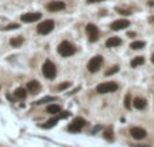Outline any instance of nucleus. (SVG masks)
I'll list each match as a JSON object with an SVG mask.
<instances>
[{"label":"nucleus","mask_w":154,"mask_h":147,"mask_svg":"<svg viewBox=\"0 0 154 147\" xmlns=\"http://www.w3.org/2000/svg\"><path fill=\"white\" fill-rule=\"evenodd\" d=\"M57 50H58V53H60L62 57H70L76 53V47L70 42H68V41L61 42L60 45H58V47H57Z\"/></svg>","instance_id":"nucleus-1"},{"label":"nucleus","mask_w":154,"mask_h":147,"mask_svg":"<svg viewBox=\"0 0 154 147\" xmlns=\"http://www.w3.org/2000/svg\"><path fill=\"white\" fill-rule=\"evenodd\" d=\"M42 73H43V76H45L46 78H49V80L56 78V76H57L56 65H54L52 61H46V62L42 65Z\"/></svg>","instance_id":"nucleus-2"},{"label":"nucleus","mask_w":154,"mask_h":147,"mask_svg":"<svg viewBox=\"0 0 154 147\" xmlns=\"http://www.w3.org/2000/svg\"><path fill=\"white\" fill-rule=\"evenodd\" d=\"M118 88H119V85L116 82H103V84H99L96 87V91L104 95V93H111V92L118 91Z\"/></svg>","instance_id":"nucleus-3"},{"label":"nucleus","mask_w":154,"mask_h":147,"mask_svg":"<svg viewBox=\"0 0 154 147\" xmlns=\"http://www.w3.org/2000/svg\"><path fill=\"white\" fill-rule=\"evenodd\" d=\"M53 28H54V22L53 20H45V22H42V23H39V25L37 26V31H38L41 35H46V34H49V32H52Z\"/></svg>","instance_id":"nucleus-4"},{"label":"nucleus","mask_w":154,"mask_h":147,"mask_svg":"<svg viewBox=\"0 0 154 147\" xmlns=\"http://www.w3.org/2000/svg\"><path fill=\"white\" fill-rule=\"evenodd\" d=\"M85 31H87L88 34V39L91 41V42H96L100 37V32H99V28L96 27L95 25H92V23H89V25H87V27H85Z\"/></svg>","instance_id":"nucleus-5"},{"label":"nucleus","mask_w":154,"mask_h":147,"mask_svg":"<svg viewBox=\"0 0 154 147\" xmlns=\"http://www.w3.org/2000/svg\"><path fill=\"white\" fill-rule=\"evenodd\" d=\"M103 63V57L102 56H96L93 58H91V61L88 62V70L91 72V73H96L100 66H102Z\"/></svg>","instance_id":"nucleus-6"},{"label":"nucleus","mask_w":154,"mask_h":147,"mask_svg":"<svg viewBox=\"0 0 154 147\" xmlns=\"http://www.w3.org/2000/svg\"><path fill=\"white\" fill-rule=\"evenodd\" d=\"M85 126H87L85 119H83V117H76V119L72 122V124L68 127V130H69L70 132H78V131H80L83 127H85Z\"/></svg>","instance_id":"nucleus-7"},{"label":"nucleus","mask_w":154,"mask_h":147,"mask_svg":"<svg viewBox=\"0 0 154 147\" xmlns=\"http://www.w3.org/2000/svg\"><path fill=\"white\" fill-rule=\"evenodd\" d=\"M42 15L39 12H28V14H25L20 16V20L25 22V23H32V22H37L41 19Z\"/></svg>","instance_id":"nucleus-8"},{"label":"nucleus","mask_w":154,"mask_h":147,"mask_svg":"<svg viewBox=\"0 0 154 147\" xmlns=\"http://www.w3.org/2000/svg\"><path fill=\"white\" fill-rule=\"evenodd\" d=\"M130 134H131V136L134 138V139L137 140H141L143 139V138H146V130H143V128H141V127H133L131 130H130Z\"/></svg>","instance_id":"nucleus-9"},{"label":"nucleus","mask_w":154,"mask_h":147,"mask_svg":"<svg viewBox=\"0 0 154 147\" xmlns=\"http://www.w3.org/2000/svg\"><path fill=\"white\" fill-rule=\"evenodd\" d=\"M130 26V22L127 19H119V20H115L111 25V28L114 31H119V30H123V28H127Z\"/></svg>","instance_id":"nucleus-10"},{"label":"nucleus","mask_w":154,"mask_h":147,"mask_svg":"<svg viewBox=\"0 0 154 147\" xmlns=\"http://www.w3.org/2000/svg\"><path fill=\"white\" fill-rule=\"evenodd\" d=\"M65 8V3L64 1H50L47 4V10L50 12H57V11H62Z\"/></svg>","instance_id":"nucleus-11"},{"label":"nucleus","mask_w":154,"mask_h":147,"mask_svg":"<svg viewBox=\"0 0 154 147\" xmlns=\"http://www.w3.org/2000/svg\"><path fill=\"white\" fill-rule=\"evenodd\" d=\"M27 91L30 92V93H32V95H37V93H39L41 92V85H39L38 81H30L27 84Z\"/></svg>","instance_id":"nucleus-12"},{"label":"nucleus","mask_w":154,"mask_h":147,"mask_svg":"<svg viewBox=\"0 0 154 147\" xmlns=\"http://www.w3.org/2000/svg\"><path fill=\"white\" fill-rule=\"evenodd\" d=\"M122 45V39L118 38V37H111L109 39H107L105 42V46L107 47H116V46H120Z\"/></svg>","instance_id":"nucleus-13"},{"label":"nucleus","mask_w":154,"mask_h":147,"mask_svg":"<svg viewBox=\"0 0 154 147\" xmlns=\"http://www.w3.org/2000/svg\"><path fill=\"white\" fill-rule=\"evenodd\" d=\"M134 107L137 109H145L146 108V105H147V101L145 100V98H141V97H137V98H134V101H133Z\"/></svg>","instance_id":"nucleus-14"},{"label":"nucleus","mask_w":154,"mask_h":147,"mask_svg":"<svg viewBox=\"0 0 154 147\" xmlns=\"http://www.w3.org/2000/svg\"><path fill=\"white\" fill-rule=\"evenodd\" d=\"M14 95L16 98L23 100V98H26V96H27V89H26V88H16L14 92Z\"/></svg>","instance_id":"nucleus-15"},{"label":"nucleus","mask_w":154,"mask_h":147,"mask_svg":"<svg viewBox=\"0 0 154 147\" xmlns=\"http://www.w3.org/2000/svg\"><path fill=\"white\" fill-rule=\"evenodd\" d=\"M46 112L50 113V115H58V113L61 112V107L57 104H52L46 108Z\"/></svg>","instance_id":"nucleus-16"},{"label":"nucleus","mask_w":154,"mask_h":147,"mask_svg":"<svg viewBox=\"0 0 154 147\" xmlns=\"http://www.w3.org/2000/svg\"><path fill=\"white\" fill-rule=\"evenodd\" d=\"M22 43H23V38H22V37H15V38H12L10 41V45L12 46V47H19Z\"/></svg>","instance_id":"nucleus-17"},{"label":"nucleus","mask_w":154,"mask_h":147,"mask_svg":"<svg viewBox=\"0 0 154 147\" xmlns=\"http://www.w3.org/2000/svg\"><path fill=\"white\" fill-rule=\"evenodd\" d=\"M130 47L133 50H141L145 47V42L143 41H135V42H133L131 45H130Z\"/></svg>","instance_id":"nucleus-18"},{"label":"nucleus","mask_w":154,"mask_h":147,"mask_svg":"<svg viewBox=\"0 0 154 147\" xmlns=\"http://www.w3.org/2000/svg\"><path fill=\"white\" fill-rule=\"evenodd\" d=\"M143 62H145V58H143V57H135V58L131 61V66H133V68H137V66H139V65H143Z\"/></svg>","instance_id":"nucleus-19"},{"label":"nucleus","mask_w":154,"mask_h":147,"mask_svg":"<svg viewBox=\"0 0 154 147\" xmlns=\"http://www.w3.org/2000/svg\"><path fill=\"white\" fill-rule=\"evenodd\" d=\"M58 119L60 117H53V119H50L49 122H47V124H43V128H50V127H53V126H56L57 123H58Z\"/></svg>","instance_id":"nucleus-20"},{"label":"nucleus","mask_w":154,"mask_h":147,"mask_svg":"<svg viewBox=\"0 0 154 147\" xmlns=\"http://www.w3.org/2000/svg\"><path fill=\"white\" fill-rule=\"evenodd\" d=\"M118 70H119V66H118V65H115V66H112L109 70H107V72H105V76H112V74L118 73Z\"/></svg>","instance_id":"nucleus-21"},{"label":"nucleus","mask_w":154,"mask_h":147,"mask_svg":"<svg viewBox=\"0 0 154 147\" xmlns=\"http://www.w3.org/2000/svg\"><path fill=\"white\" fill-rule=\"evenodd\" d=\"M53 100H56V98H54V97H43V98H41L39 101H37V104H45V103L53 101Z\"/></svg>","instance_id":"nucleus-22"},{"label":"nucleus","mask_w":154,"mask_h":147,"mask_svg":"<svg viewBox=\"0 0 154 147\" xmlns=\"http://www.w3.org/2000/svg\"><path fill=\"white\" fill-rule=\"evenodd\" d=\"M124 107H126L127 109L131 108V104H130V95H126V97H124Z\"/></svg>","instance_id":"nucleus-23"},{"label":"nucleus","mask_w":154,"mask_h":147,"mask_svg":"<svg viewBox=\"0 0 154 147\" xmlns=\"http://www.w3.org/2000/svg\"><path fill=\"white\" fill-rule=\"evenodd\" d=\"M70 116V112H62V111H61L60 113H58V117H60V119H65V117H69Z\"/></svg>","instance_id":"nucleus-24"},{"label":"nucleus","mask_w":154,"mask_h":147,"mask_svg":"<svg viewBox=\"0 0 154 147\" xmlns=\"http://www.w3.org/2000/svg\"><path fill=\"white\" fill-rule=\"evenodd\" d=\"M20 26L16 25V23H12V25H8L7 27H6V30H16V28H19Z\"/></svg>","instance_id":"nucleus-25"},{"label":"nucleus","mask_w":154,"mask_h":147,"mask_svg":"<svg viewBox=\"0 0 154 147\" xmlns=\"http://www.w3.org/2000/svg\"><path fill=\"white\" fill-rule=\"evenodd\" d=\"M69 85H70L69 82H64V84H61L60 87H58V91H64V89H66Z\"/></svg>","instance_id":"nucleus-26"},{"label":"nucleus","mask_w":154,"mask_h":147,"mask_svg":"<svg viewBox=\"0 0 154 147\" xmlns=\"http://www.w3.org/2000/svg\"><path fill=\"white\" fill-rule=\"evenodd\" d=\"M116 11H118V12H120V14H124V15H130V11H124V10H120V8H116Z\"/></svg>","instance_id":"nucleus-27"},{"label":"nucleus","mask_w":154,"mask_h":147,"mask_svg":"<svg viewBox=\"0 0 154 147\" xmlns=\"http://www.w3.org/2000/svg\"><path fill=\"white\" fill-rule=\"evenodd\" d=\"M88 3H99V1H104V0H87Z\"/></svg>","instance_id":"nucleus-28"},{"label":"nucleus","mask_w":154,"mask_h":147,"mask_svg":"<svg viewBox=\"0 0 154 147\" xmlns=\"http://www.w3.org/2000/svg\"><path fill=\"white\" fill-rule=\"evenodd\" d=\"M127 37H130V38H133V37H135V32H129V34H127Z\"/></svg>","instance_id":"nucleus-29"},{"label":"nucleus","mask_w":154,"mask_h":147,"mask_svg":"<svg viewBox=\"0 0 154 147\" xmlns=\"http://www.w3.org/2000/svg\"><path fill=\"white\" fill-rule=\"evenodd\" d=\"M151 62L154 63V54H153V56H151Z\"/></svg>","instance_id":"nucleus-30"},{"label":"nucleus","mask_w":154,"mask_h":147,"mask_svg":"<svg viewBox=\"0 0 154 147\" xmlns=\"http://www.w3.org/2000/svg\"><path fill=\"white\" fill-rule=\"evenodd\" d=\"M133 147H138V146H133ZM145 147H149V146H145Z\"/></svg>","instance_id":"nucleus-31"},{"label":"nucleus","mask_w":154,"mask_h":147,"mask_svg":"<svg viewBox=\"0 0 154 147\" xmlns=\"http://www.w3.org/2000/svg\"><path fill=\"white\" fill-rule=\"evenodd\" d=\"M153 20H154V19H153Z\"/></svg>","instance_id":"nucleus-32"}]
</instances>
